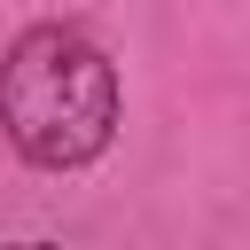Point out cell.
I'll return each instance as SVG.
<instances>
[{
    "label": "cell",
    "instance_id": "1",
    "mask_svg": "<svg viewBox=\"0 0 250 250\" xmlns=\"http://www.w3.org/2000/svg\"><path fill=\"white\" fill-rule=\"evenodd\" d=\"M0 133L39 172H78L117 141V62L78 23H31L0 55Z\"/></svg>",
    "mask_w": 250,
    "mask_h": 250
}]
</instances>
